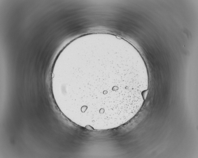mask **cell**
<instances>
[{"label":"cell","instance_id":"cell-1","mask_svg":"<svg viewBox=\"0 0 198 158\" xmlns=\"http://www.w3.org/2000/svg\"><path fill=\"white\" fill-rule=\"evenodd\" d=\"M147 69L129 48L96 43L67 59L55 81L61 101L76 121L110 127L126 122L142 105L148 85Z\"/></svg>","mask_w":198,"mask_h":158}]
</instances>
